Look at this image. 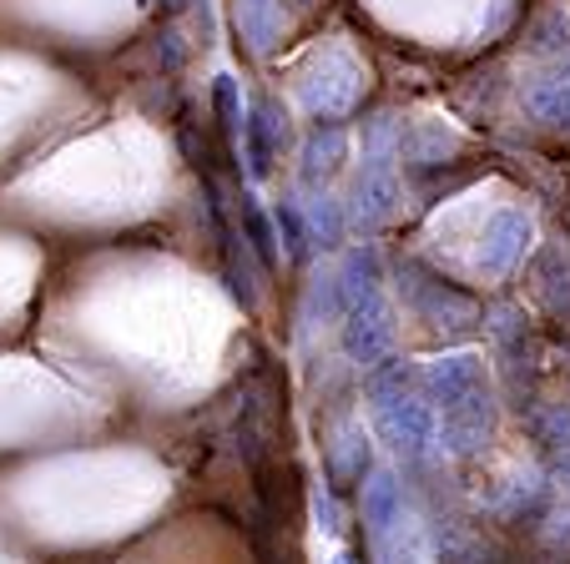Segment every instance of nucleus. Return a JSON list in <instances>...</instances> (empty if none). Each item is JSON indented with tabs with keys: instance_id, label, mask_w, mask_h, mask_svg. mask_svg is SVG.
Masks as SVG:
<instances>
[{
	"instance_id": "nucleus-12",
	"label": "nucleus",
	"mask_w": 570,
	"mask_h": 564,
	"mask_svg": "<svg viewBox=\"0 0 570 564\" xmlns=\"http://www.w3.org/2000/svg\"><path fill=\"white\" fill-rule=\"evenodd\" d=\"M213 101H217V121H223V137L233 141V147H243V101H237L233 76H217Z\"/></svg>"
},
{
	"instance_id": "nucleus-11",
	"label": "nucleus",
	"mask_w": 570,
	"mask_h": 564,
	"mask_svg": "<svg viewBox=\"0 0 570 564\" xmlns=\"http://www.w3.org/2000/svg\"><path fill=\"white\" fill-rule=\"evenodd\" d=\"M273 222H278V237L288 243V257L293 263H303L308 257V247H313V232H308V222H303V207H298V197H288V202H278V212H273Z\"/></svg>"
},
{
	"instance_id": "nucleus-1",
	"label": "nucleus",
	"mask_w": 570,
	"mask_h": 564,
	"mask_svg": "<svg viewBox=\"0 0 570 564\" xmlns=\"http://www.w3.org/2000/svg\"><path fill=\"white\" fill-rule=\"evenodd\" d=\"M368 418H374V434L389 444V454L404 458L410 468H430L444 454L434 408L424 404L420 384L404 363L389 358L368 368Z\"/></svg>"
},
{
	"instance_id": "nucleus-5",
	"label": "nucleus",
	"mask_w": 570,
	"mask_h": 564,
	"mask_svg": "<svg viewBox=\"0 0 570 564\" xmlns=\"http://www.w3.org/2000/svg\"><path fill=\"white\" fill-rule=\"evenodd\" d=\"M358 97H364V71H358L344 51H328L318 66H313L308 81H303V107H308L318 121L348 117V111L358 107Z\"/></svg>"
},
{
	"instance_id": "nucleus-6",
	"label": "nucleus",
	"mask_w": 570,
	"mask_h": 564,
	"mask_svg": "<svg viewBox=\"0 0 570 564\" xmlns=\"http://www.w3.org/2000/svg\"><path fill=\"white\" fill-rule=\"evenodd\" d=\"M288 141V121L278 117V101H253V111L243 117V151H248V177L263 181L278 161V147Z\"/></svg>"
},
{
	"instance_id": "nucleus-8",
	"label": "nucleus",
	"mask_w": 570,
	"mask_h": 564,
	"mask_svg": "<svg viewBox=\"0 0 570 564\" xmlns=\"http://www.w3.org/2000/svg\"><path fill=\"white\" fill-rule=\"evenodd\" d=\"M338 171H344V127L338 121H318L313 137L303 141V171H298L303 192H328Z\"/></svg>"
},
{
	"instance_id": "nucleus-7",
	"label": "nucleus",
	"mask_w": 570,
	"mask_h": 564,
	"mask_svg": "<svg viewBox=\"0 0 570 564\" xmlns=\"http://www.w3.org/2000/svg\"><path fill=\"white\" fill-rule=\"evenodd\" d=\"M525 253H530V217L515 212V207L490 217V227H484V247H480L484 277H505Z\"/></svg>"
},
{
	"instance_id": "nucleus-10",
	"label": "nucleus",
	"mask_w": 570,
	"mask_h": 564,
	"mask_svg": "<svg viewBox=\"0 0 570 564\" xmlns=\"http://www.w3.org/2000/svg\"><path fill=\"white\" fill-rule=\"evenodd\" d=\"M237 6V26H243V36H248L253 51H268L273 36H278V0H233Z\"/></svg>"
},
{
	"instance_id": "nucleus-2",
	"label": "nucleus",
	"mask_w": 570,
	"mask_h": 564,
	"mask_svg": "<svg viewBox=\"0 0 570 564\" xmlns=\"http://www.w3.org/2000/svg\"><path fill=\"white\" fill-rule=\"evenodd\" d=\"M399 202V137L389 127V117L364 127V157H358L354 187L344 197V227L354 232H379L394 217Z\"/></svg>"
},
{
	"instance_id": "nucleus-14",
	"label": "nucleus",
	"mask_w": 570,
	"mask_h": 564,
	"mask_svg": "<svg viewBox=\"0 0 570 564\" xmlns=\"http://www.w3.org/2000/svg\"><path fill=\"white\" fill-rule=\"evenodd\" d=\"M318 524H323V534H338V504L328 489H318Z\"/></svg>"
},
{
	"instance_id": "nucleus-3",
	"label": "nucleus",
	"mask_w": 570,
	"mask_h": 564,
	"mask_svg": "<svg viewBox=\"0 0 570 564\" xmlns=\"http://www.w3.org/2000/svg\"><path fill=\"white\" fill-rule=\"evenodd\" d=\"M338 343H344L348 363L364 373L389 363V353L399 343V323H394V308L384 303V293H368V298L348 303L344 318H338Z\"/></svg>"
},
{
	"instance_id": "nucleus-13",
	"label": "nucleus",
	"mask_w": 570,
	"mask_h": 564,
	"mask_svg": "<svg viewBox=\"0 0 570 564\" xmlns=\"http://www.w3.org/2000/svg\"><path fill=\"white\" fill-rule=\"evenodd\" d=\"M243 222H248L253 257H258V263H273V257H278V247H273V232H268V222H263V212L253 207V197H243Z\"/></svg>"
},
{
	"instance_id": "nucleus-15",
	"label": "nucleus",
	"mask_w": 570,
	"mask_h": 564,
	"mask_svg": "<svg viewBox=\"0 0 570 564\" xmlns=\"http://www.w3.org/2000/svg\"><path fill=\"white\" fill-rule=\"evenodd\" d=\"M161 6H167V11H183V6H187V0H161Z\"/></svg>"
},
{
	"instance_id": "nucleus-4",
	"label": "nucleus",
	"mask_w": 570,
	"mask_h": 564,
	"mask_svg": "<svg viewBox=\"0 0 570 564\" xmlns=\"http://www.w3.org/2000/svg\"><path fill=\"white\" fill-rule=\"evenodd\" d=\"M399 298H404V308H410L424 328H464V323L474 318V303L464 298V293L444 288L440 277L424 273L420 263L399 267Z\"/></svg>"
},
{
	"instance_id": "nucleus-9",
	"label": "nucleus",
	"mask_w": 570,
	"mask_h": 564,
	"mask_svg": "<svg viewBox=\"0 0 570 564\" xmlns=\"http://www.w3.org/2000/svg\"><path fill=\"white\" fill-rule=\"evenodd\" d=\"M525 111L540 121V127L570 131V66L556 76H540V81L525 86Z\"/></svg>"
},
{
	"instance_id": "nucleus-16",
	"label": "nucleus",
	"mask_w": 570,
	"mask_h": 564,
	"mask_svg": "<svg viewBox=\"0 0 570 564\" xmlns=\"http://www.w3.org/2000/svg\"><path fill=\"white\" fill-rule=\"evenodd\" d=\"M334 564H354V560H348V554H338V560H334Z\"/></svg>"
}]
</instances>
